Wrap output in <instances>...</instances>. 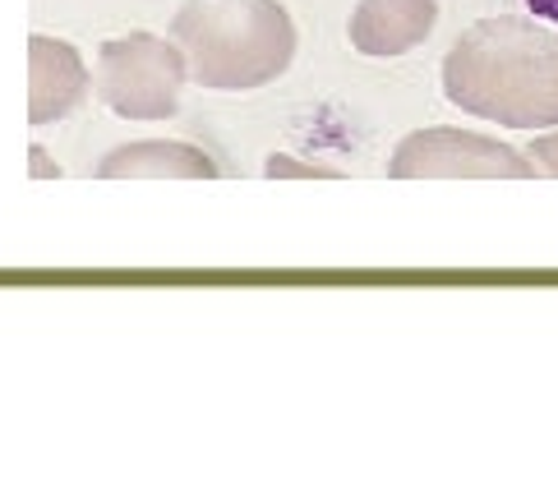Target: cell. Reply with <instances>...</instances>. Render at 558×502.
<instances>
[{"label": "cell", "instance_id": "1", "mask_svg": "<svg viewBox=\"0 0 558 502\" xmlns=\"http://www.w3.org/2000/svg\"><path fill=\"white\" fill-rule=\"evenodd\" d=\"M444 97L504 130L558 125V33L531 19H485L444 56Z\"/></svg>", "mask_w": 558, "mask_h": 502}, {"label": "cell", "instance_id": "2", "mask_svg": "<svg viewBox=\"0 0 558 502\" xmlns=\"http://www.w3.org/2000/svg\"><path fill=\"white\" fill-rule=\"evenodd\" d=\"M171 42L198 88L250 93L287 74L295 24L277 0H185L171 19Z\"/></svg>", "mask_w": 558, "mask_h": 502}, {"label": "cell", "instance_id": "3", "mask_svg": "<svg viewBox=\"0 0 558 502\" xmlns=\"http://www.w3.org/2000/svg\"><path fill=\"white\" fill-rule=\"evenodd\" d=\"M185 84L190 74L171 37L130 33V37H111L97 51L93 88L121 120H171L181 111Z\"/></svg>", "mask_w": 558, "mask_h": 502}, {"label": "cell", "instance_id": "4", "mask_svg": "<svg viewBox=\"0 0 558 502\" xmlns=\"http://www.w3.org/2000/svg\"><path fill=\"white\" fill-rule=\"evenodd\" d=\"M392 180H531L541 175L526 152L471 130H415L392 148Z\"/></svg>", "mask_w": 558, "mask_h": 502}, {"label": "cell", "instance_id": "5", "mask_svg": "<svg viewBox=\"0 0 558 502\" xmlns=\"http://www.w3.org/2000/svg\"><path fill=\"white\" fill-rule=\"evenodd\" d=\"M93 93V74L70 42L61 37H28V120L33 125H51L65 120L70 111L84 107Z\"/></svg>", "mask_w": 558, "mask_h": 502}, {"label": "cell", "instance_id": "6", "mask_svg": "<svg viewBox=\"0 0 558 502\" xmlns=\"http://www.w3.org/2000/svg\"><path fill=\"white\" fill-rule=\"evenodd\" d=\"M438 24L434 0H361L351 10V47L374 60L407 56L411 47H421Z\"/></svg>", "mask_w": 558, "mask_h": 502}, {"label": "cell", "instance_id": "7", "mask_svg": "<svg viewBox=\"0 0 558 502\" xmlns=\"http://www.w3.org/2000/svg\"><path fill=\"white\" fill-rule=\"evenodd\" d=\"M102 180H213L217 167L208 152L194 144H175V138H144V144H125L102 157L97 167Z\"/></svg>", "mask_w": 558, "mask_h": 502}, {"label": "cell", "instance_id": "8", "mask_svg": "<svg viewBox=\"0 0 558 502\" xmlns=\"http://www.w3.org/2000/svg\"><path fill=\"white\" fill-rule=\"evenodd\" d=\"M526 157L535 162V171H541V175H558V130H549V134H541V138H531Z\"/></svg>", "mask_w": 558, "mask_h": 502}, {"label": "cell", "instance_id": "9", "mask_svg": "<svg viewBox=\"0 0 558 502\" xmlns=\"http://www.w3.org/2000/svg\"><path fill=\"white\" fill-rule=\"evenodd\" d=\"M268 175H314V180H332V171L328 167H310V162H295V157H268V167H264Z\"/></svg>", "mask_w": 558, "mask_h": 502}, {"label": "cell", "instance_id": "10", "mask_svg": "<svg viewBox=\"0 0 558 502\" xmlns=\"http://www.w3.org/2000/svg\"><path fill=\"white\" fill-rule=\"evenodd\" d=\"M28 162H33V167H28V171H33V175H37V180H56V175H61V167H56V162H51V157H47V152H43V148H37V144H33V148H28Z\"/></svg>", "mask_w": 558, "mask_h": 502}, {"label": "cell", "instance_id": "11", "mask_svg": "<svg viewBox=\"0 0 558 502\" xmlns=\"http://www.w3.org/2000/svg\"><path fill=\"white\" fill-rule=\"evenodd\" d=\"M526 10L535 19H549V24H558V0H526Z\"/></svg>", "mask_w": 558, "mask_h": 502}]
</instances>
